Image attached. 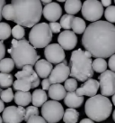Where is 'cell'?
Instances as JSON below:
<instances>
[{
  "label": "cell",
  "mask_w": 115,
  "mask_h": 123,
  "mask_svg": "<svg viewBox=\"0 0 115 123\" xmlns=\"http://www.w3.org/2000/svg\"><path fill=\"white\" fill-rule=\"evenodd\" d=\"M65 104L70 109H76L79 108L84 102V98L82 96L77 95V92H68L67 93L65 99H64Z\"/></svg>",
  "instance_id": "cell-18"
},
{
  "label": "cell",
  "mask_w": 115,
  "mask_h": 123,
  "mask_svg": "<svg viewBox=\"0 0 115 123\" xmlns=\"http://www.w3.org/2000/svg\"><path fill=\"white\" fill-rule=\"evenodd\" d=\"M104 16L109 23H115V6H111L104 11Z\"/></svg>",
  "instance_id": "cell-34"
},
{
  "label": "cell",
  "mask_w": 115,
  "mask_h": 123,
  "mask_svg": "<svg viewBox=\"0 0 115 123\" xmlns=\"http://www.w3.org/2000/svg\"><path fill=\"white\" fill-rule=\"evenodd\" d=\"M82 44L94 57H111L115 54V25L102 20L90 24L82 37Z\"/></svg>",
  "instance_id": "cell-1"
},
{
  "label": "cell",
  "mask_w": 115,
  "mask_h": 123,
  "mask_svg": "<svg viewBox=\"0 0 115 123\" xmlns=\"http://www.w3.org/2000/svg\"><path fill=\"white\" fill-rule=\"evenodd\" d=\"M70 75V68L67 64V61L57 64L55 68H53L52 72L50 73L49 80L51 84H60L61 82H64L68 80V76Z\"/></svg>",
  "instance_id": "cell-12"
},
{
  "label": "cell",
  "mask_w": 115,
  "mask_h": 123,
  "mask_svg": "<svg viewBox=\"0 0 115 123\" xmlns=\"http://www.w3.org/2000/svg\"><path fill=\"white\" fill-rule=\"evenodd\" d=\"M71 28L75 34L81 35V34L84 33V31L86 29V25H85L84 19L79 18V17H74L72 25H71Z\"/></svg>",
  "instance_id": "cell-23"
},
{
  "label": "cell",
  "mask_w": 115,
  "mask_h": 123,
  "mask_svg": "<svg viewBox=\"0 0 115 123\" xmlns=\"http://www.w3.org/2000/svg\"><path fill=\"white\" fill-rule=\"evenodd\" d=\"M66 91L64 86L61 84H52L49 89V96L53 100H61L65 99L66 95Z\"/></svg>",
  "instance_id": "cell-19"
},
{
  "label": "cell",
  "mask_w": 115,
  "mask_h": 123,
  "mask_svg": "<svg viewBox=\"0 0 115 123\" xmlns=\"http://www.w3.org/2000/svg\"><path fill=\"white\" fill-rule=\"evenodd\" d=\"M79 118V112L75 109H67L64 112L63 121L65 123H77Z\"/></svg>",
  "instance_id": "cell-24"
},
{
  "label": "cell",
  "mask_w": 115,
  "mask_h": 123,
  "mask_svg": "<svg viewBox=\"0 0 115 123\" xmlns=\"http://www.w3.org/2000/svg\"><path fill=\"white\" fill-rule=\"evenodd\" d=\"M43 16L50 23L57 22L58 19L61 17L62 8L56 2H51L50 4L46 5L42 10Z\"/></svg>",
  "instance_id": "cell-15"
},
{
  "label": "cell",
  "mask_w": 115,
  "mask_h": 123,
  "mask_svg": "<svg viewBox=\"0 0 115 123\" xmlns=\"http://www.w3.org/2000/svg\"><path fill=\"white\" fill-rule=\"evenodd\" d=\"M12 46L8 49V53L18 69H23L25 65L33 66L39 61L38 55L35 48L25 39L12 40Z\"/></svg>",
  "instance_id": "cell-3"
},
{
  "label": "cell",
  "mask_w": 115,
  "mask_h": 123,
  "mask_svg": "<svg viewBox=\"0 0 115 123\" xmlns=\"http://www.w3.org/2000/svg\"><path fill=\"white\" fill-rule=\"evenodd\" d=\"M79 123H94V121H93L92 119H82Z\"/></svg>",
  "instance_id": "cell-44"
},
{
  "label": "cell",
  "mask_w": 115,
  "mask_h": 123,
  "mask_svg": "<svg viewBox=\"0 0 115 123\" xmlns=\"http://www.w3.org/2000/svg\"><path fill=\"white\" fill-rule=\"evenodd\" d=\"M35 72L37 73V75L41 78L47 79V77H50V73L53 70L52 64L49 62L47 60H39L36 64H35Z\"/></svg>",
  "instance_id": "cell-17"
},
{
  "label": "cell",
  "mask_w": 115,
  "mask_h": 123,
  "mask_svg": "<svg viewBox=\"0 0 115 123\" xmlns=\"http://www.w3.org/2000/svg\"><path fill=\"white\" fill-rule=\"evenodd\" d=\"M112 103L115 105V94L113 95V96H112Z\"/></svg>",
  "instance_id": "cell-47"
},
{
  "label": "cell",
  "mask_w": 115,
  "mask_h": 123,
  "mask_svg": "<svg viewBox=\"0 0 115 123\" xmlns=\"http://www.w3.org/2000/svg\"><path fill=\"white\" fill-rule=\"evenodd\" d=\"M33 116H39V110L35 106H28L25 109V114H24V120L27 121L31 117Z\"/></svg>",
  "instance_id": "cell-36"
},
{
  "label": "cell",
  "mask_w": 115,
  "mask_h": 123,
  "mask_svg": "<svg viewBox=\"0 0 115 123\" xmlns=\"http://www.w3.org/2000/svg\"><path fill=\"white\" fill-rule=\"evenodd\" d=\"M15 65L12 58H4L0 61V72L2 73H10L14 70Z\"/></svg>",
  "instance_id": "cell-25"
},
{
  "label": "cell",
  "mask_w": 115,
  "mask_h": 123,
  "mask_svg": "<svg viewBox=\"0 0 115 123\" xmlns=\"http://www.w3.org/2000/svg\"><path fill=\"white\" fill-rule=\"evenodd\" d=\"M14 22L18 25L33 27L40 22L42 15V5L39 0H13Z\"/></svg>",
  "instance_id": "cell-2"
},
{
  "label": "cell",
  "mask_w": 115,
  "mask_h": 123,
  "mask_svg": "<svg viewBox=\"0 0 115 123\" xmlns=\"http://www.w3.org/2000/svg\"><path fill=\"white\" fill-rule=\"evenodd\" d=\"M100 88L99 81H97L94 79H89L86 81H84V83L82 84L80 88H78L76 91L77 95L79 96H89L94 97L96 95V93L98 92V89Z\"/></svg>",
  "instance_id": "cell-16"
},
{
  "label": "cell",
  "mask_w": 115,
  "mask_h": 123,
  "mask_svg": "<svg viewBox=\"0 0 115 123\" xmlns=\"http://www.w3.org/2000/svg\"><path fill=\"white\" fill-rule=\"evenodd\" d=\"M66 91L68 92H74L77 90V81L74 78L68 79L65 81V86H64Z\"/></svg>",
  "instance_id": "cell-35"
},
{
  "label": "cell",
  "mask_w": 115,
  "mask_h": 123,
  "mask_svg": "<svg viewBox=\"0 0 115 123\" xmlns=\"http://www.w3.org/2000/svg\"><path fill=\"white\" fill-rule=\"evenodd\" d=\"M74 19V16L71 15H64L61 16L60 18V26L65 30H69L71 28V25H72V21Z\"/></svg>",
  "instance_id": "cell-30"
},
{
  "label": "cell",
  "mask_w": 115,
  "mask_h": 123,
  "mask_svg": "<svg viewBox=\"0 0 115 123\" xmlns=\"http://www.w3.org/2000/svg\"><path fill=\"white\" fill-rule=\"evenodd\" d=\"M112 118H113V120L115 121V111H113V113H112Z\"/></svg>",
  "instance_id": "cell-48"
},
{
  "label": "cell",
  "mask_w": 115,
  "mask_h": 123,
  "mask_svg": "<svg viewBox=\"0 0 115 123\" xmlns=\"http://www.w3.org/2000/svg\"><path fill=\"white\" fill-rule=\"evenodd\" d=\"M52 32L47 23H40L31 28L29 34V43L34 48H43L50 44Z\"/></svg>",
  "instance_id": "cell-6"
},
{
  "label": "cell",
  "mask_w": 115,
  "mask_h": 123,
  "mask_svg": "<svg viewBox=\"0 0 115 123\" xmlns=\"http://www.w3.org/2000/svg\"><path fill=\"white\" fill-rule=\"evenodd\" d=\"M58 42V44L63 48V50L70 51L74 49L77 45V37L73 31L65 30L59 34Z\"/></svg>",
  "instance_id": "cell-13"
},
{
  "label": "cell",
  "mask_w": 115,
  "mask_h": 123,
  "mask_svg": "<svg viewBox=\"0 0 115 123\" xmlns=\"http://www.w3.org/2000/svg\"><path fill=\"white\" fill-rule=\"evenodd\" d=\"M5 110V104L4 101L0 99V112H3Z\"/></svg>",
  "instance_id": "cell-45"
},
{
  "label": "cell",
  "mask_w": 115,
  "mask_h": 123,
  "mask_svg": "<svg viewBox=\"0 0 115 123\" xmlns=\"http://www.w3.org/2000/svg\"><path fill=\"white\" fill-rule=\"evenodd\" d=\"M64 109L56 100H48L42 107V118L48 123H58L64 116Z\"/></svg>",
  "instance_id": "cell-7"
},
{
  "label": "cell",
  "mask_w": 115,
  "mask_h": 123,
  "mask_svg": "<svg viewBox=\"0 0 115 123\" xmlns=\"http://www.w3.org/2000/svg\"><path fill=\"white\" fill-rule=\"evenodd\" d=\"M101 4L103 5V6L109 7V6H111V0H102V1H101Z\"/></svg>",
  "instance_id": "cell-43"
},
{
  "label": "cell",
  "mask_w": 115,
  "mask_h": 123,
  "mask_svg": "<svg viewBox=\"0 0 115 123\" xmlns=\"http://www.w3.org/2000/svg\"><path fill=\"white\" fill-rule=\"evenodd\" d=\"M11 34L16 40H23V37H24V35H25V31H24V28L23 26L17 25L12 28Z\"/></svg>",
  "instance_id": "cell-32"
},
{
  "label": "cell",
  "mask_w": 115,
  "mask_h": 123,
  "mask_svg": "<svg viewBox=\"0 0 115 123\" xmlns=\"http://www.w3.org/2000/svg\"><path fill=\"white\" fill-rule=\"evenodd\" d=\"M14 98H15V94H14L13 90L11 88H8L5 91H2L0 93V99L4 102H10L14 100Z\"/></svg>",
  "instance_id": "cell-33"
},
{
  "label": "cell",
  "mask_w": 115,
  "mask_h": 123,
  "mask_svg": "<svg viewBox=\"0 0 115 123\" xmlns=\"http://www.w3.org/2000/svg\"><path fill=\"white\" fill-rule=\"evenodd\" d=\"M46 60L51 64H59L66 60V54L61 46L58 43L49 44L44 50Z\"/></svg>",
  "instance_id": "cell-10"
},
{
  "label": "cell",
  "mask_w": 115,
  "mask_h": 123,
  "mask_svg": "<svg viewBox=\"0 0 115 123\" xmlns=\"http://www.w3.org/2000/svg\"><path fill=\"white\" fill-rule=\"evenodd\" d=\"M26 123H47L46 120L41 116H33L26 121Z\"/></svg>",
  "instance_id": "cell-37"
},
{
  "label": "cell",
  "mask_w": 115,
  "mask_h": 123,
  "mask_svg": "<svg viewBox=\"0 0 115 123\" xmlns=\"http://www.w3.org/2000/svg\"><path fill=\"white\" fill-rule=\"evenodd\" d=\"M50 28L52 34H58V33H60V29H61V26H60V24L57 23V22H54V23H50Z\"/></svg>",
  "instance_id": "cell-38"
},
{
  "label": "cell",
  "mask_w": 115,
  "mask_h": 123,
  "mask_svg": "<svg viewBox=\"0 0 115 123\" xmlns=\"http://www.w3.org/2000/svg\"><path fill=\"white\" fill-rule=\"evenodd\" d=\"M101 93L103 96H113L115 94V73L106 70L98 77Z\"/></svg>",
  "instance_id": "cell-9"
},
{
  "label": "cell",
  "mask_w": 115,
  "mask_h": 123,
  "mask_svg": "<svg viewBox=\"0 0 115 123\" xmlns=\"http://www.w3.org/2000/svg\"><path fill=\"white\" fill-rule=\"evenodd\" d=\"M64 7L68 15H73L82 9V3L80 0H68L65 2Z\"/></svg>",
  "instance_id": "cell-22"
},
{
  "label": "cell",
  "mask_w": 115,
  "mask_h": 123,
  "mask_svg": "<svg viewBox=\"0 0 115 123\" xmlns=\"http://www.w3.org/2000/svg\"><path fill=\"white\" fill-rule=\"evenodd\" d=\"M25 109L22 106H9L3 111L2 119L5 123H21L24 120Z\"/></svg>",
  "instance_id": "cell-11"
},
{
  "label": "cell",
  "mask_w": 115,
  "mask_h": 123,
  "mask_svg": "<svg viewBox=\"0 0 115 123\" xmlns=\"http://www.w3.org/2000/svg\"><path fill=\"white\" fill-rule=\"evenodd\" d=\"M14 15H15V12H14V7L12 4L5 5L2 10V16L5 19L9 20V21H13L14 20Z\"/></svg>",
  "instance_id": "cell-31"
},
{
  "label": "cell",
  "mask_w": 115,
  "mask_h": 123,
  "mask_svg": "<svg viewBox=\"0 0 115 123\" xmlns=\"http://www.w3.org/2000/svg\"><path fill=\"white\" fill-rule=\"evenodd\" d=\"M11 26L7 23L0 22V41H4L10 37L12 35Z\"/></svg>",
  "instance_id": "cell-29"
},
{
  "label": "cell",
  "mask_w": 115,
  "mask_h": 123,
  "mask_svg": "<svg viewBox=\"0 0 115 123\" xmlns=\"http://www.w3.org/2000/svg\"><path fill=\"white\" fill-rule=\"evenodd\" d=\"M112 111V104L107 97L102 94L89 98L84 105V111L88 119L101 122L109 118Z\"/></svg>",
  "instance_id": "cell-5"
},
{
  "label": "cell",
  "mask_w": 115,
  "mask_h": 123,
  "mask_svg": "<svg viewBox=\"0 0 115 123\" xmlns=\"http://www.w3.org/2000/svg\"><path fill=\"white\" fill-rule=\"evenodd\" d=\"M5 55V46L4 43L0 41V61H2L4 59Z\"/></svg>",
  "instance_id": "cell-41"
},
{
  "label": "cell",
  "mask_w": 115,
  "mask_h": 123,
  "mask_svg": "<svg viewBox=\"0 0 115 123\" xmlns=\"http://www.w3.org/2000/svg\"><path fill=\"white\" fill-rule=\"evenodd\" d=\"M93 61L82 49L74 51L70 56V76L79 81H86L94 76Z\"/></svg>",
  "instance_id": "cell-4"
},
{
  "label": "cell",
  "mask_w": 115,
  "mask_h": 123,
  "mask_svg": "<svg viewBox=\"0 0 115 123\" xmlns=\"http://www.w3.org/2000/svg\"><path fill=\"white\" fill-rule=\"evenodd\" d=\"M93 70L98 73H104L107 69V62L103 58H96L93 62Z\"/></svg>",
  "instance_id": "cell-27"
},
{
  "label": "cell",
  "mask_w": 115,
  "mask_h": 123,
  "mask_svg": "<svg viewBox=\"0 0 115 123\" xmlns=\"http://www.w3.org/2000/svg\"><path fill=\"white\" fill-rule=\"evenodd\" d=\"M14 83V78L10 73H0V88H9Z\"/></svg>",
  "instance_id": "cell-28"
},
{
  "label": "cell",
  "mask_w": 115,
  "mask_h": 123,
  "mask_svg": "<svg viewBox=\"0 0 115 123\" xmlns=\"http://www.w3.org/2000/svg\"><path fill=\"white\" fill-rule=\"evenodd\" d=\"M15 102L18 106H27L31 102V94L30 92H16L15 94Z\"/></svg>",
  "instance_id": "cell-21"
},
{
  "label": "cell",
  "mask_w": 115,
  "mask_h": 123,
  "mask_svg": "<svg viewBox=\"0 0 115 123\" xmlns=\"http://www.w3.org/2000/svg\"><path fill=\"white\" fill-rule=\"evenodd\" d=\"M1 92H2V91H1V89H0V93H1Z\"/></svg>",
  "instance_id": "cell-50"
},
{
  "label": "cell",
  "mask_w": 115,
  "mask_h": 123,
  "mask_svg": "<svg viewBox=\"0 0 115 123\" xmlns=\"http://www.w3.org/2000/svg\"><path fill=\"white\" fill-rule=\"evenodd\" d=\"M15 76L17 78V80H26L30 81L31 84V89H34L40 85V77L37 75L32 66L25 65L22 71H19L16 73Z\"/></svg>",
  "instance_id": "cell-14"
},
{
  "label": "cell",
  "mask_w": 115,
  "mask_h": 123,
  "mask_svg": "<svg viewBox=\"0 0 115 123\" xmlns=\"http://www.w3.org/2000/svg\"><path fill=\"white\" fill-rule=\"evenodd\" d=\"M51 83H50V80H49V78H47V79H44L43 81H42V90L43 91H47V90H49L50 88V86H51Z\"/></svg>",
  "instance_id": "cell-40"
},
{
  "label": "cell",
  "mask_w": 115,
  "mask_h": 123,
  "mask_svg": "<svg viewBox=\"0 0 115 123\" xmlns=\"http://www.w3.org/2000/svg\"><path fill=\"white\" fill-rule=\"evenodd\" d=\"M5 6V0H0V21L2 19V10H3V8L4 6Z\"/></svg>",
  "instance_id": "cell-42"
},
{
  "label": "cell",
  "mask_w": 115,
  "mask_h": 123,
  "mask_svg": "<svg viewBox=\"0 0 115 123\" xmlns=\"http://www.w3.org/2000/svg\"><path fill=\"white\" fill-rule=\"evenodd\" d=\"M82 15L90 22H97L104 15V6L97 0H86L82 5Z\"/></svg>",
  "instance_id": "cell-8"
},
{
  "label": "cell",
  "mask_w": 115,
  "mask_h": 123,
  "mask_svg": "<svg viewBox=\"0 0 115 123\" xmlns=\"http://www.w3.org/2000/svg\"><path fill=\"white\" fill-rule=\"evenodd\" d=\"M0 123H3V119H2L1 116H0Z\"/></svg>",
  "instance_id": "cell-49"
},
{
  "label": "cell",
  "mask_w": 115,
  "mask_h": 123,
  "mask_svg": "<svg viewBox=\"0 0 115 123\" xmlns=\"http://www.w3.org/2000/svg\"><path fill=\"white\" fill-rule=\"evenodd\" d=\"M41 2H42V3H43V4H46V5H49V4H50V3H51V1H50V0H43V1H41Z\"/></svg>",
  "instance_id": "cell-46"
},
{
  "label": "cell",
  "mask_w": 115,
  "mask_h": 123,
  "mask_svg": "<svg viewBox=\"0 0 115 123\" xmlns=\"http://www.w3.org/2000/svg\"><path fill=\"white\" fill-rule=\"evenodd\" d=\"M13 87L14 89L17 91V92H29L31 89V84L30 81H26V80H16V81H14L13 83Z\"/></svg>",
  "instance_id": "cell-26"
},
{
  "label": "cell",
  "mask_w": 115,
  "mask_h": 123,
  "mask_svg": "<svg viewBox=\"0 0 115 123\" xmlns=\"http://www.w3.org/2000/svg\"><path fill=\"white\" fill-rule=\"evenodd\" d=\"M47 99H48L47 93L43 90H40V89L35 90L34 92H32V94H31V102H32V105L37 108L41 107V106L42 107L48 101Z\"/></svg>",
  "instance_id": "cell-20"
},
{
  "label": "cell",
  "mask_w": 115,
  "mask_h": 123,
  "mask_svg": "<svg viewBox=\"0 0 115 123\" xmlns=\"http://www.w3.org/2000/svg\"><path fill=\"white\" fill-rule=\"evenodd\" d=\"M108 65H109V68L111 69V72L115 73V54L110 57L109 62H108Z\"/></svg>",
  "instance_id": "cell-39"
}]
</instances>
